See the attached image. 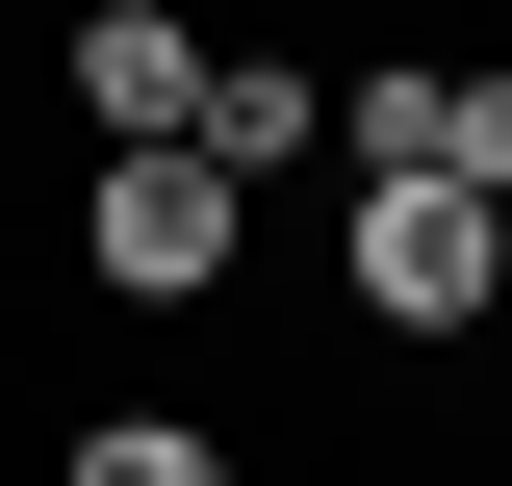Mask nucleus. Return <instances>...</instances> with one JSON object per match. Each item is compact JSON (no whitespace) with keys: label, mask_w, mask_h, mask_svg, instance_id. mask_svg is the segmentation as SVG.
I'll return each instance as SVG.
<instances>
[{"label":"nucleus","mask_w":512,"mask_h":486,"mask_svg":"<svg viewBox=\"0 0 512 486\" xmlns=\"http://www.w3.org/2000/svg\"><path fill=\"white\" fill-rule=\"evenodd\" d=\"M359 307H384V333H487V307H512V205H461V180H359Z\"/></svg>","instance_id":"nucleus-1"},{"label":"nucleus","mask_w":512,"mask_h":486,"mask_svg":"<svg viewBox=\"0 0 512 486\" xmlns=\"http://www.w3.org/2000/svg\"><path fill=\"white\" fill-rule=\"evenodd\" d=\"M77 256H103L128 307H205V282H231V180H205V154H103V205H77Z\"/></svg>","instance_id":"nucleus-2"},{"label":"nucleus","mask_w":512,"mask_h":486,"mask_svg":"<svg viewBox=\"0 0 512 486\" xmlns=\"http://www.w3.org/2000/svg\"><path fill=\"white\" fill-rule=\"evenodd\" d=\"M77 103H103V154H180L205 128V26L180 0H77Z\"/></svg>","instance_id":"nucleus-3"},{"label":"nucleus","mask_w":512,"mask_h":486,"mask_svg":"<svg viewBox=\"0 0 512 486\" xmlns=\"http://www.w3.org/2000/svg\"><path fill=\"white\" fill-rule=\"evenodd\" d=\"M308 128H333V103H308V77H282V52H205V128H180V154H205V180L256 205V180H282V154H308Z\"/></svg>","instance_id":"nucleus-4"},{"label":"nucleus","mask_w":512,"mask_h":486,"mask_svg":"<svg viewBox=\"0 0 512 486\" xmlns=\"http://www.w3.org/2000/svg\"><path fill=\"white\" fill-rule=\"evenodd\" d=\"M436 103H461V77H410V52H384L359 103H333V154H359V180H436Z\"/></svg>","instance_id":"nucleus-5"},{"label":"nucleus","mask_w":512,"mask_h":486,"mask_svg":"<svg viewBox=\"0 0 512 486\" xmlns=\"http://www.w3.org/2000/svg\"><path fill=\"white\" fill-rule=\"evenodd\" d=\"M52 486H231V461H205V410H103V435H77Z\"/></svg>","instance_id":"nucleus-6"},{"label":"nucleus","mask_w":512,"mask_h":486,"mask_svg":"<svg viewBox=\"0 0 512 486\" xmlns=\"http://www.w3.org/2000/svg\"><path fill=\"white\" fill-rule=\"evenodd\" d=\"M436 180H461V205H512V77H461V103H436Z\"/></svg>","instance_id":"nucleus-7"}]
</instances>
